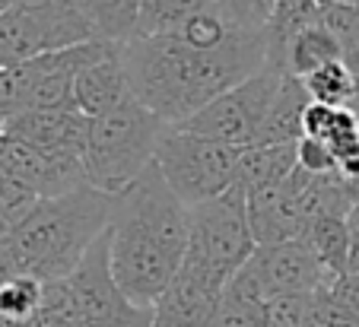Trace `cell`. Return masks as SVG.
<instances>
[{
	"mask_svg": "<svg viewBox=\"0 0 359 327\" xmlns=\"http://www.w3.org/2000/svg\"><path fill=\"white\" fill-rule=\"evenodd\" d=\"M130 92L165 124H184L226 89L267 67L264 29H245L219 51H197L175 35H137L124 41Z\"/></svg>",
	"mask_w": 359,
	"mask_h": 327,
	"instance_id": "cell-1",
	"label": "cell"
},
{
	"mask_svg": "<svg viewBox=\"0 0 359 327\" xmlns=\"http://www.w3.org/2000/svg\"><path fill=\"white\" fill-rule=\"evenodd\" d=\"M115 213V197L93 184H83L61 197L39 200L22 223L4 235L20 273L45 279H67L86 251L105 235Z\"/></svg>",
	"mask_w": 359,
	"mask_h": 327,
	"instance_id": "cell-2",
	"label": "cell"
},
{
	"mask_svg": "<svg viewBox=\"0 0 359 327\" xmlns=\"http://www.w3.org/2000/svg\"><path fill=\"white\" fill-rule=\"evenodd\" d=\"M169 124L130 96L118 109L93 118L83 153L86 181L118 197L156 162V146Z\"/></svg>",
	"mask_w": 359,
	"mask_h": 327,
	"instance_id": "cell-3",
	"label": "cell"
},
{
	"mask_svg": "<svg viewBox=\"0 0 359 327\" xmlns=\"http://www.w3.org/2000/svg\"><path fill=\"white\" fill-rule=\"evenodd\" d=\"M99 41L76 0H13L0 13V70Z\"/></svg>",
	"mask_w": 359,
	"mask_h": 327,
	"instance_id": "cell-4",
	"label": "cell"
},
{
	"mask_svg": "<svg viewBox=\"0 0 359 327\" xmlns=\"http://www.w3.org/2000/svg\"><path fill=\"white\" fill-rule=\"evenodd\" d=\"M182 248L169 245L159 239L153 229L143 223L124 216V213H111L109 225V258H111V273H115L121 293L128 295L134 305L153 308L159 295L169 289L175 279L178 267L184 260Z\"/></svg>",
	"mask_w": 359,
	"mask_h": 327,
	"instance_id": "cell-5",
	"label": "cell"
},
{
	"mask_svg": "<svg viewBox=\"0 0 359 327\" xmlns=\"http://www.w3.org/2000/svg\"><path fill=\"white\" fill-rule=\"evenodd\" d=\"M238 150L229 144H219L194 130H184L169 124L156 146V165L169 188L188 207L207 204L229 191L236 181Z\"/></svg>",
	"mask_w": 359,
	"mask_h": 327,
	"instance_id": "cell-6",
	"label": "cell"
},
{
	"mask_svg": "<svg viewBox=\"0 0 359 327\" xmlns=\"http://www.w3.org/2000/svg\"><path fill=\"white\" fill-rule=\"evenodd\" d=\"M255 235L248 223V194L232 184L229 191L207 204L191 207L188 258L197 260L217 283H229L255 254Z\"/></svg>",
	"mask_w": 359,
	"mask_h": 327,
	"instance_id": "cell-7",
	"label": "cell"
},
{
	"mask_svg": "<svg viewBox=\"0 0 359 327\" xmlns=\"http://www.w3.org/2000/svg\"><path fill=\"white\" fill-rule=\"evenodd\" d=\"M286 76L290 74L273 67L258 70V74H251L238 86L226 89L223 96H217L210 105H203L197 115H191L188 121L175 124V127L194 130V134H203L210 140H219V144H229L236 150L251 146Z\"/></svg>",
	"mask_w": 359,
	"mask_h": 327,
	"instance_id": "cell-8",
	"label": "cell"
},
{
	"mask_svg": "<svg viewBox=\"0 0 359 327\" xmlns=\"http://www.w3.org/2000/svg\"><path fill=\"white\" fill-rule=\"evenodd\" d=\"M76 327H153V308H140L121 293L109 258V232L95 239L67 277Z\"/></svg>",
	"mask_w": 359,
	"mask_h": 327,
	"instance_id": "cell-9",
	"label": "cell"
},
{
	"mask_svg": "<svg viewBox=\"0 0 359 327\" xmlns=\"http://www.w3.org/2000/svg\"><path fill=\"white\" fill-rule=\"evenodd\" d=\"M0 169L13 175L16 181H22L26 188H32L41 200L61 197V194H70L89 184L83 156L41 150V146H32L20 137L4 134V130H0Z\"/></svg>",
	"mask_w": 359,
	"mask_h": 327,
	"instance_id": "cell-10",
	"label": "cell"
},
{
	"mask_svg": "<svg viewBox=\"0 0 359 327\" xmlns=\"http://www.w3.org/2000/svg\"><path fill=\"white\" fill-rule=\"evenodd\" d=\"M251 277L258 279L264 299L290 293H318L331 286L325 267L318 264L312 245L305 239H290L280 245H261L245 264Z\"/></svg>",
	"mask_w": 359,
	"mask_h": 327,
	"instance_id": "cell-11",
	"label": "cell"
},
{
	"mask_svg": "<svg viewBox=\"0 0 359 327\" xmlns=\"http://www.w3.org/2000/svg\"><path fill=\"white\" fill-rule=\"evenodd\" d=\"M248 223L258 248L302 239L305 225H309V210H305V191H302L299 165L286 181L267 184L261 191L248 194Z\"/></svg>",
	"mask_w": 359,
	"mask_h": 327,
	"instance_id": "cell-12",
	"label": "cell"
},
{
	"mask_svg": "<svg viewBox=\"0 0 359 327\" xmlns=\"http://www.w3.org/2000/svg\"><path fill=\"white\" fill-rule=\"evenodd\" d=\"M223 289V283H217L197 260L184 254L175 279L153 305V327H203L210 321Z\"/></svg>",
	"mask_w": 359,
	"mask_h": 327,
	"instance_id": "cell-13",
	"label": "cell"
},
{
	"mask_svg": "<svg viewBox=\"0 0 359 327\" xmlns=\"http://www.w3.org/2000/svg\"><path fill=\"white\" fill-rule=\"evenodd\" d=\"M89 124H93V118H86L80 109H41L10 118L4 124V134L20 137L26 144L51 153L83 156L89 140Z\"/></svg>",
	"mask_w": 359,
	"mask_h": 327,
	"instance_id": "cell-14",
	"label": "cell"
},
{
	"mask_svg": "<svg viewBox=\"0 0 359 327\" xmlns=\"http://www.w3.org/2000/svg\"><path fill=\"white\" fill-rule=\"evenodd\" d=\"M134 96L128 80V67L121 57V45L102 55L99 61L86 64L80 74L74 76V105L86 118H99L105 111L118 109L121 102Z\"/></svg>",
	"mask_w": 359,
	"mask_h": 327,
	"instance_id": "cell-15",
	"label": "cell"
},
{
	"mask_svg": "<svg viewBox=\"0 0 359 327\" xmlns=\"http://www.w3.org/2000/svg\"><path fill=\"white\" fill-rule=\"evenodd\" d=\"M296 144H251L238 150L236 162V188L255 194L267 184L286 181L296 172Z\"/></svg>",
	"mask_w": 359,
	"mask_h": 327,
	"instance_id": "cell-16",
	"label": "cell"
},
{
	"mask_svg": "<svg viewBox=\"0 0 359 327\" xmlns=\"http://www.w3.org/2000/svg\"><path fill=\"white\" fill-rule=\"evenodd\" d=\"M264 293H261L258 279L251 277L248 267L236 273L226 283L210 321L203 327H264Z\"/></svg>",
	"mask_w": 359,
	"mask_h": 327,
	"instance_id": "cell-17",
	"label": "cell"
},
{
	"mask_svg": "<svg viewBox=\"0 0 359 327\" xmlns=\"http://www.w3.org/2000/svg\"><path fill=\"white\" fill-rule=\"evenodd\" d=\"M318 20H321V0H273V7L264 22L267 67L283 70V57H286L290 41L296 39L305 26H312V22H318Z\"/></svg>",
	"mask_w": 359,
	"mask_h": 327,
	"instance_id": "cell-18",
	"label": "cell"
},
{
	"mask_svg": "<svg viewBox=\"0 0 359 327\" xmlns=\"http://www.w3.org/2000/svg\"><path fill=\"white\" fill-rule=\"evenodd\" d=\"M309 92H305L299 76H286L280 86L277 99H273L271 111H267L264 124H261L255 144H296L302 137V115L309 109Z\"/></svg>",
	"mask_w": 359,
	"mask_h": 327,
	"instance_id": "cell-19",
	"label": "cell"
},
{
	"mask_svg": "<svg viewBox=\"0 0 359 327\" xmlns=\"http://www.w3.org/2000/svg\"><path fill=\"white\" fill-rule=\"evenodd\" d=\"M302 239L312 245L315 258L325 267L331 283L350 267V229H346V216H315L309 223V229L302 232Z\"/></svg>",
	"mask_w": 359,
	"mask_h": 327,
	"instance_id": "cell-20",
	"label": "cell"
},
{
	"mask_svg": "<svg viewBox=\"0 0 359 327\" xmlns=\"http://www.w3.org/2000/svg\"><path fill=\"white\" fill-rule=\"evenodd\" d=\"M340 61V48H337V39L327 32L325 22H312V26H305L296 39L290 41V48H286V57H283V70L290 76H309L312 70L325 67V64H334Z\"/></svg>",
	"mask_w": 359,
	"mask_h": 327,
	"instance_id": "cell-21",
	"label": "cell"
},
{
	"mask_svg": "<svg viewBox=\"0 0 359 327\" xmlns=\"http://www.w3.org/2000/svg\"><path fill=\"white\" fill-rule=\"evenodd\" d=\"M76 4L83 7V13L93 22L102 41L124 45V41L137 39L143 0H76Z\"/></svg>",
	"mask_w": 359,
	"mask_h": 327,
	"instance_id": "cell-22",
	"label": "cell"
},
{
	"mask_svg": "<svg viewBox=\"0 0 359 327\" xmlns=\"http://www.w3.org/2000/svg\"><path fill=\"white\" fill-rule=\"evenodd\" d=\"M302 86L312 102L334 105V109H356L359 76L344 61H334V64L312 70L309 76H302Z\"/></svg>",
	"mask_w": 359,
	"mask_h": 327,
	"instance_id": "cell-23",
	"label": "cell"
},
{
	"mask_svg": "<svg viewBox=\"0 0 359 327\" xmlns=\"http://www.w3.org/2000/svg\"><path fill=\"white\" fill-rule=\"evenodd\" d=\"M45 299V279L32 273H16L7 283H0V321L7 324H32L41 312Z\"/></svg>",
	"mask_w": 359,
	"mask_h": 327,
	"instance_id": "cell-24",
	"label": "cell"
},
{
	"mask_svg": "<svg viewBox=\"0 0 359 327\" xmlns=\"http://www.w3.org/2000/svg\"><path fill=\"white\" fill-rule=\"evenodd\" d=\"M210 4L213 0H143L137 35H175L191 16Z\"/></svg>",
	"mask_w": 359,
	"mask_h": 327,
	"instance_id": "cell-25",
	"label": "cell"
},
{
	"mask_svg": "<svg viewBox=\"0 0 359 327\" xmlns=\"http://www.w3.org/2000/svg\"><path fill=\"white\" fill-rule=\"evenodd\" d=\"M321 22L337 39L340 61L359 76V10L353 4H321Z\"/></svg>",
	"mask_w": 359,
	"mask_h": 327,
	"instance_id": "cell-26",
	"label": "cell"
},
{
	"mask_svg": "<svg viewBox=\"0 0 359 327\" xmlns=\"http://www.w3.org/2000/svg\"><path fill=\"white\" fill-rule=\"evenodd\" d=\"M264 327H318V293H290L267 299Z\"/></svg>",
	"mask_w": 359,
	"mask_h": 327,
	"instance_id": "cell-27",
	"label": "cell"
},
{
	"mask_svg": "<svg viewBox=\"0 0 359 327\" xmlns=\"http://www.w3.org/2000/svg\"><path fill=\"white\" fill-rule=\"evenodd\" d=\"M39 200L41 197L32 188H26L22 181H16L13 175H7V172L0 169V213H4V219L10 223V229H13L16 223H22V219L39 207Z\"/></svg>",
	"mask_w": 359,
	"mask_h": 327,
	"instance_id": "cell-28",
	"label": "cell"
},
{
	"mask_svg": "<svg viewBox=\"0 0 359 327\" xmlns=\"http://www.w3.org/2000/svg\"><path fill=\"white\" fill-rule=\"evenodd\" d=\"M296 162L309 175H334L337 172L331 150L321 140H315V137H299L296 140Z\"/></svg>",
	"mask_w": 359,
	"mask_h": 327,
	"instance_id": "cell-29",
	"label": "cell"
},
{
	"mask_svg": "<svg viewBox=\"0 0 359 327\" xmlns=\"http://www.w3.org/2000/svg\"><path fill=\"white\" fill-rule=\"evenodd\" d=\"M213 4L245 29H264L267 22V7L261 0H213Z\"/></svg>",
	"mask_w": 359,
	"mask_h": 327,
	"instance_id": "cell-30",
	"label": "cell"
},
{
	"mask_svg": "<svg viewBox=\"0 0 359 327\" xmlns=\"http://www.w3.org/2000/svg\"><path fill=\"white\" fill-rule=\"evenodd\" d=\"M318 327H359V312L334 302L325 286L318 289Z\"/></svg>",
	"mask_w": 359,
	"mask_h": 327,
	"instance_id": "cell-31",
	"label": "cell"
},
{
	"mask_svg": "<svg viewBox=\"0 0 359 327\" xmlns=\"http://www.w3.org/2000/svg\"><path fill=\"white\" fill-rule=\"evenodd\" d=\"M327 293H331L334 302H340V305H346V308H353V312H359V270L346 267V270L340 273L337 279H334L331 286H327Z\"/></svg>",
	"mask_w": 359,
	"mask_h": 327,
	"instance_id": "cell-32",
	"label": "cell"
},
{
	"mask_svg": "<svg viewBox=\"0 0 359 327\" xmlns=\"http://www.w3.org/2000/svg\"><path fill=\"white\" fill-rule=\"evenodd\" d=\"M346 229H350V267L359 270V204L346 213Z\"/></svg>",
	"mask_w": 359,
	"mask_h": 327,
	"instance_id": "cell-33",
	"label": "cell"
},
{
	"mask_svg": "<svg viewBox=\"0 0 359 327\" xmlns=\"http://www.w3.org/2000/svg\"><path fill=\"white\" fill-rule=\"evenodd\" d=\"M7 232H10V223H7V219H4V213H0V239H4Z\"/></svg>",
	"mask_w": 359,
	"mask_h": 327,
	"instance_id": "cell-34",
	"label": "cell"
},
{
	"mask_svg": "<svg viewBox=\"0 0 359 327\" xmlns=\"http://www.w3.org/2000/svg\"><path fill=\"white\" fill-rule=\"evenodd\" d=\"M321 4H356V0H321Z\"/></svg>",
	"mask_w": 359,
	"mask_h": 327,
	"instance_id": "cell-35",
	"label": "cell"
},
{
	"mask_svg": "<svg viewBox=\"0 0 359 327\" xmlns=\"http://www.w3.org/2000/svg\"><path fill=\"white\" fill-rule=\"evenodd\" d=\"M0 327H32V324H7V321H0Z\"/></svg>",
	"mask_w": 359,
	"mask_h": 327,
	"instance_id": "cell-36",
	"label": "cell"
},
{
	"mask_svg": "<svg viewBox=\"0 0 359 327\" xmlns=\"http://www.w3.org/2000/svg\"><path fill=\"white\" fill-rule=\"evenodd\" d=\"M10 4H13V0H0V13H4V10H7Z\"/></svg>",
	"mask_w": 359,
	"mask_h": 327,
	"instance_id": "cell-37",
	"label": "cell"
},
{
	"mask_svg": "<svg viewBox=\"0 0 359 327\" xmlns=\"http://www.w3.org/2000/svg\"><path fill=\"white\" fill-rule=\"evenodd\" d=\"M261 4H264V7H267V13H271V7H273V0H261Z\"/></svg>",
	"mask_w": 359,
	"mask_h": 327,
	"instance_id": "cell-38",
	"label": "cell"
},
{
	"mask_svg": "<svg viewBox=\"0 0 359 327\" xmlns=\"http://www.w3.org/2000/svg\"><path fill=\"white\" fill-rule=\"evenodd\" d=\"M356 204H359V184H356Z\"/></svg>",
	"mask_w": 359,
	"mask_h": 327,
	"instance_id": "cell-39",
	"label": "cell"
},
{
	"mask_svg": "<svg viewBox=\"0 0 359 327\" xmlns=\"http://www.w3.org/2000/svg\"><path fill=\"white\" fill-rule=\"evenodd\" d=\"M353 111H359V99H356V109H353Z\"/></svg>",
	"mask_w": 359,
	"mask_h": 327,
	"instance_id": "cell-40",
	"label": "cell"
},
{
	"mask_svg": "<svg viewBox=\"0 0 359 327\" xmlns=\"http://www.w3.org/2000/svg\"><path fill=\"white\" fill-rule=\"evenodd\" d=\"M353 7H356V10H359V0H356V4H353Z\"/></svg>",
	"mask_w": 359,
	"mask_h": 327,
	"instance_id": "cell-41",
	"label": "cell"
},
{
	"mask_svg": "<svg viewBox=\"0 0 359 327\" xmlns=\"http://www.w3.org/2000/svg\"><path fill=\"white\" fill-rule=\"evenodd\" d=\"M356 115H359V111H356Z\"/></svg>",
	"mask_w": 359,
	"mask_h": 327,
	"instance_id": "cell-42",
	"label": "cell"
}]
</instances>
